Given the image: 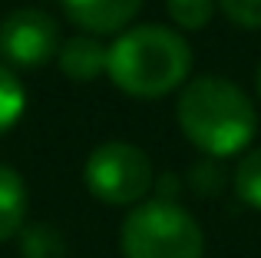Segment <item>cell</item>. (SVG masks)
<instances>
[{
  "instance_id": "6da1fadb",
  "label": "cell",
  "mask_w": 261,
  "mask_h": 258,
  "mask_svg": "<svg viewBox=\"0 0 261 258\" xmlns=\"http://www.w3.org/2000/svg\"><path fill=\"white\" fill-rule=\"evenodd\" d=\"M175 123L198 152L208 159H225L248 149L255 139L258 110L235 80L195 76L178 90Z\"/></svg>"
},
{
  "instance_id": "5b68a950",
  "label": "cell",
  "mask_w": 261,
  "mask_h": 258,
  "mask_svg": "<svg viewBox=\"0 0 261 258\" xmlns=\"http://www.w3.org/2000/svg\"><path fill=\"white\" fill-rule=\"evenodd\" d=\"M60 53V27L50 13L37 7H20L7 13L0 23V57L13 66H33L50 63Z\"/></svg>"
},
{
  "instance_id": "30bf717a",
  "label": "cell",
  "mask_w": 261,
  "mask_h": 258,
  "mask_svg": "<svg viewBox=\"0 0 261 258\" xmlns=\"http://www.w3.org/2000/svg\"><path fill=\"white\" fill-rule=\"evenodd\" d=\"M27 110V93L20 86V80L13 76V70H7L0 63V133L17 126V119Z\"/></svg>"
},
{
  "instance_id": "5bb4252c",
  "label": "cell",
  "mask_w": 261,
  "mask_h": 258,
  "mask_svg": "<svg viewBox=\"0 0 261 258\" xmlns=\"http://www.w3.org/2000/svg\"><path fill=\"white\" fill-rule=\"evenodd\" d=\"M192 186H195L198 195H215L218 186H222V169H218V162L212 159H202L192 166Z\"/></svg>"
},
{
  "instance_id": "277c9868",
  "label": "cell",
  "mask_w": 261,
  "mask_h": 258,
  "mask_svg": "<svg viewBox=\"0 0 261 258\" xmlns=\"http://www.w3.org/2000/svg\"><path fill=\"white\" fill-rule=\"evenodd\" d=\"M83 182L89 195L106 205H139L155 186L152 159L139 146L109 139L89 152L83 166Z\"/></svg>"
},
{
  "instance_id": "9c48e42d",
  "label": "cell",
  "mask_w": 261,
  "mask_h": 258,
  "mask_svg": "<svg viewBox=\"0 0 261 258\" xmlns=\"http://www.w3.org/2000/svg\"><path fill=\"white\" fill-rule=\"evenodd\" d=\"M20 252H23V258H66V239L53 225H46V222L23 225Z\"/></svg>"
},
{
  "instance_id": "8fae6325",
  "label": "cell",
  "mask_w": 261,
  "mask_h": 258,
  "mask_svg": "<svg viewBox=\"0 0 261 258\" xmlns=\"http://www.w3.org/2000/svg\"><path fill=\"white\" fill-rule=\"evenodd\" d=\"M235 195L245 202V205L258 209L261 212V146L251 149L235 169Z\"/></svg>"
},
{
  "instance_id": "ba28073f",
  "label": "cell",
  "mask_w": 261,
  "mask_h": 258,
  "mask_svg": "<svg viewBox=\"0 0 261 258\" xmlns=\"http://www.w3.org/2000/svg\"><path fill=\"white\" fill-rule=\"evenodd\" d=\"M27 205H30V195H27L23 175L0 162V242L23 232Z\"/></svg>"
},
{
  "instance_id": "3957f363",
  "label": "cell",
  "mask_w": 261,
  "mask_h": 258,
  "mask_svg": "<svg viewBox=\"0 0 261 258\" xmlns=\"http://www.w3.org/2000/svg\"><path fill=\"white\" fill-rule=\"evenodd\" d=\"M122 258H202L205 232L172 199L139 202L119 228Z\"/></svg>"
},
{
  "instance_id": "52a82bcc",
  "label": "cell",
  "mask_w": 261,
  "mask_h": 258,
  "mask_svg": "<svg viewBox=\"0 0 261 258\" xmlns=\"http://www.w3.org/2000/svg\"><path fill=\"white\" fill-rule=\"evenodd\" d=\"M106 57L109 50L99 43V37H89V33H76V37L63 40L57 53V63L63 70V76L76 80V83H89L99 73H106Z\"/></svg>"
},
{
  "instance_id": "9a60e30c",
  "label": "cell",
  "mask_w": 261,
  "mask_h": 258,
  "mask_svg": "<svg viewBox=\"0 0 261 258\" xmlns=\"http://www.w3.org/2000/svg\"><path fill=\"white\" fill-rule=\"evenodd\" d=\"M255 83H258V96H261V66H258V73H255Z\"/></svg>"
},
{
  "instance_id": "7c38bea8",
  "label": "cell",
  "mask_w": 261,
  "mask_h": 258,
  "mask_svg": "<svg viewBox=\"0 0 261 258\" xmlns=\"http://www.w3.org/2000/svg\"><path fill=\"white\" fill-rule=\"evenodd\" d=\"M215 0H166V10L175 27L182 30H202L215 13Z\"/></svg>"
},
{
  "instance_id": "4fadbf2b",
  "label": "cell",
  "mask_w": 261,
  "mask_h": 258,
  "mask_svg": "<svg viewBox=\"0 0 261 258\" xmlns=\"http://www.w3.org/2000/svg\"><path fill=\"white\" fill-rule=\"evenodd\" d=\"M225 20H231L242 30H258L261 27V0H215Z\"/></svg>"
},
{
  "instance_id": "7a4b0ae2",
  "label": "cell",
  "mask_w": 261,
  "mask_h": 258,
  "mask_svg": "<svg viewBox=\"0 0 261 258\" xmlns=\"http://www.w3.org/2000/svg\"><path fill=\"white\" fill-rule=\"evenodd\" d=\"M192 70V46L182 33L162 23H142L119 33L109 46L106 73L122 93L159 99L185 86Z\"/></svg>"
},
{
  "instance_id": "8992f818",
  "label": "cell",
  "mask_w": 261,
  "mask_h": 258,
  "mask_svg": "<svg viewBox=\"0 0 261 258\" xmlns=\"http://www.w3.org/2000/svg\"><path fill=\"white\" fill-rule=\"evenodd\" d=\"M60 4L83 33L102 37V33L126 30V23L139 13L142 0H60Z\"/></svg>"
}]
</instances>
